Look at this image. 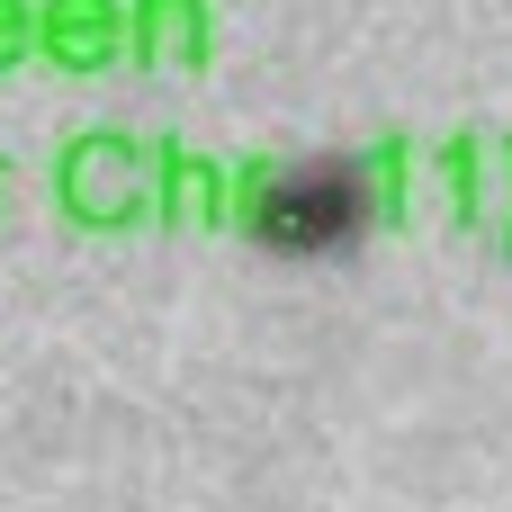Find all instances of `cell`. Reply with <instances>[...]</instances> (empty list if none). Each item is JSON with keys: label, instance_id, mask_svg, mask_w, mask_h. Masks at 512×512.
I'll list each match as a JSON object with an SVG mask.
<instances>
[{"label": "cell", "instance_id": "1", "mask_svg": "<svg viewBox=\"0 0 512 512\" xmlns=\"http://www.w3.org/2000/svg\"><path fill=\"white\" fill-rule=\"evenodd\" d=\"M378 189H369V162L342 153V162H234V234H252L261 252H351L360 234H378Z\"/></svg>", "mask_w": 512, "mask_h": 512}, {"label": "cell", "instance_id": "2", "mask_svg": "<svg viewBox=\"0 0 512 512\" xmlns=\"http://www.w3.org/2000/svg\"><path fill=\"white\" fill-rule=\"evenodd\" d=\"M54 207L81 234H135L153 225V135L81 126L54 144Z\"/></svg>", "mask_w": 512, "mask_h": 512}, {"label": "cell", "instance_id": "3", "mask_svg": "<svg viewBox=\"0 0 512 512\" xmlns=\"http://www.w3.org/2000/svg\"><path fill=\"white\" fill-rule=\"evenodd\" d=\"M153 225L162 234H198V225H234V162L153 135Z\"/></svg>", "mask_w": 512, "mask_h": 512}, {"label": "cell", "instance_id": "4", "mask_svg": "<svg viewBox=\"0 0 512 512\" xmlns=\"http://www.w3.org/2000/svg\"><path fill=\"white\" fill-rule=\"evenodd\" d=\"M36 54L54 72H117L126 63V0H36Z\"/></svg>", "mask_w": 512, "mask_h": 512}, {"label": "cell", "instance_id": "5", "mask_svg": "<svg viewBox=\"0 0 512 512\" xmlns=\"http://www.w3.org/2000/svg\"><path fill=\"white\" fill-rule=\"evenodd\" d=\"M207 54H216V0H126L135 72H198Z\"/></svg>", "mask_w": 512, "mask_h": 512}, {"label": "cell", "instance_id": "6", "mask_svg": "<svg viewBox=\"0 0 512 512\" xmlns=\"http://www.w3.org/2000/svg\"><path fill=\"white\" fill-rule=\"evenodd\" d=\"M36 63V0H0V72Z\"/></svg>", "mask_w": 512, "mask_h": 512}, {"label": "cell", "instance_id": "7", "mask_svg": "<svg viewBox=\"0 0 512 512\" xmlns=\"http://www.w3.org/2000/svg\"><path fill=\"white\" fill-rule=\"evenodd\" d=\"M9 180H18V162H9V153H0V207H9Z\"/></svg>", "mask_w": 512, "mask_h": 512}]
</instances>
